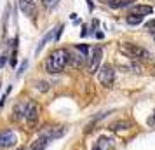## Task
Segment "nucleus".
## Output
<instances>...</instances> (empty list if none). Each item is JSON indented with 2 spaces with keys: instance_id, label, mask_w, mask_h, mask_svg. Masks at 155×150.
<instances>
[{
  "instance_id": "13",
  "label": "nucleus",
  "mask_w": 155,
  "mask_h": 150,
  "mask_svg": "<svg viewBox=\"0 0 155 150\" xmlns=\"http://www.w3.org/2000/svg\"><path fill=\"white\" fill-rule=\"evenodd\" d=\"M52 37H54V35H52V32H49V33H47V35L44 37L42 40H40V44H38V47H37V51H35L37 54H38V52L42 51V47H44V45H45V44H47V42H49V40H51V38H52Z\"/></svg>"
},
{
  "instance_id": "5",
  "label": "nucleus",
  "mask_w": 155,
  "mask_h": 150,
  "mask_svg": "<svg viewBox=\"0 0 155 150\" xmlns=\"http://www.w3.org/2000/svg\"><path fill=\"white\" fill-rule=\"evenodd\" d=\"M103 59V49L101 47H94L92 49V54H91V61H89V73H96L99 70V63Z\"/></svg>"
},
{
  "instance_id": "14",
  "label": "nucleus",
  "mask_w": 155,
  "mask_h": 150,
  "mask_svg": "<svg viewBox=\"0 0 155 150\" xmlns=\"http://www.w3.org/2000/svg\"><path fill=\"white\" fill-rule=\"evenodd\" d=\"M58 4H59V0H42V5L45 9H56Z\"/></svg>"
},
{
  "instance_id": "19",
  "label": "nucleus",
  "mask_w": 155,
  "mask_h": 150,
  "mask_svg": "<svg viewBox=\"0 0 155 150\" xmlns=\"http://www.w3.org/2000/svg\"><path fill=\"white\" fill-rule=\"evenodd\" d=\"M5 61H7V56H5V54H2V56H0V68L5 65Z\"/></svg>"
},
{
  "instance_id": "11",
  "label": "nucleus",
  "mask_w": 155,
  "mask_h": 150,
  "mask_svg": "<svg viewBox=\"0 0 155 150\" xmlns=\"http://www.w3.org/2000/svg\"><path fill=\"white\" fill-rule=\"evenodd\" d=\"M47 143H49V140H47L45 136H40L38 140H35V142H33V145H31V150H44Z\"/></svg>"
},
{
  "instance_id": "23",
  "label": "nucleus",
  "mask_w": 155,
  "mask_h": 150,
  "mask_svg": "<svg viewBox=\"0 0 155 150\" xmlns=\"http://www.w3.org/2000/svg\"><path fill=\"white\" fill-rule=\"evenodd\" d=\"M153 38H155V37H153Z\"/></svg>"
},
{
  "instance_id": "2",
  "label": "nucleus",
  "mask_w": 155,
  "mask_h": 150,
  "mask_svg": "<svg viewBox=\"0 0 155 150\" xmlns=\"http://www.w3.org/2000/svg\"><path fill=\"white\" fill-rule=\"evenodd\" d=\"M120 51H122L126 56L133 58V59H148V58H150V52H148L145 47H141V45L133 44V42H124L120 45Z\"/></svg>"
},
{
  "instance_id": "12",
  "label": "nucleus",
  "mask_w": 155,
  "mask_h": 150,
  "mask_svg": "<svg viewBox=\"0 0 155 150\" xmlns=\"http://www.w3.org/2000/svg\"><path fill=\"white\" fill-rule=\"evenodd\" d=\"M141 21H143V16L129 14V16L126 18V23H127V25H133V26H134V25H140Z\"/></svg>"
},
{
  "instance_id": "4",
  "label": "nucleus",
  "mask_w": 155,
  "mask_h": 150,
  "mask_svg": "<svg viewBox=\"0 0 155 150\" xmlns=\"http://www.w3.org/2000/svg\"><path fill=\"white\" fill-rule=\"evenodd\" d=\"M25 121L28 122L30 128H35L38 122V105L35 101H28L26 103V112H25Z\"/></svg>"
},
{
  "instance_id": "22",
  "label": "nucleus",
  "mask_w": 155,
  "mask_h": 150,
  "mask_svg": "<svg viewBox=\"0 0 155 150\" xmlns=\"http://www.w3.org/2000/svg\"><path fill=\"white\" fill-rule=\"evenodd\" d=\"M16 150H25V148H23V147H19V148H16Z\"/></svg>"
},
{
  "instance_id": "1",
  "label": "nucleus",
  "mask_w": 155,
  "mask_h": 150,
  "mask_svg": "<svg viewBox=\"0 0 155 150\" xmlns=\"http://www.w3.org/2000/svg\"><path fill=\"white\" fill-rule=\"evenodd\" d=\"M68 63H70V51L59 47L49 54L47 61H45V70H47V73H59L64 70V66Z\"/></svg>"
},
{
  "instance_id": "15",
  "label": "nucleus",
  "mask_w": 155,
  "mask_h": 150,
  "mask_svg": "<svg viewBox=\"0 0 155 150\" xmlns=\"http://www.w3.org/2000/svg\"><path fill=\"white\" fill-rule=\"evenodd\" d=\"M124 128H129V124L127 122H115L113 126H110V129H113V131H119V129H124Z\"/></svg>"
},
{
  "instance_id": "9",
  "label": "nucleus",
  "mask_w": 155,
  "mask_h": 150,
  "mask_svg": "<svg viewBox=\"0 0 155 150\" xmlns=\"http://www.w3.org/2000/svg\"><path fill=\"white\" fill-rule=\"evenodd\" d=\"M87 61V56H84L82 52H78V54H71L70 52V63L71 66H75V68H82Z\"/></svg>"
},
{
  "instance_id": "16",
  "label": "nucleus",
  "mask_w": 155,
  "mask_h": 150,
  "mask_svg": "<svg viewBox=\"0 0 155 150\" xmlns=\"http://www.w3.org/2000/svg\"><path fill=\"white\" fill-rule=\"evenodd\" d=\"M75 49H77L78 52H82L84 56H87V54H89V47H87L85 44H78V45H77V47H75Z\"/></svg>"
},
{
  "instance_id": "8",
  "label": "nucleus",
  "mask_w": 155,
  "mask_h": 150,
  "mask_svg": "<svg viewBox=\"0 0 155 150\" xmlns=\"http://www.w3.org/2000/svg\"><path fill=\"white\" fill-rule=\"evenodd\" d=\"M113 147V140L108 136H99L96 145L92 147V150H110Z\"/></svg>"
},
{
  "instance_id": "7",
  "label": "nucleus",
  "mask_w": 155,
  "mask_h": 150,
  "mask_svg": "<svg viewBox=\"0 0 155 150\" xmlns=\"http://www.w3.org/2000/svg\"><path fill=\"white\" fill-rule=\"evenodd\" d=\"M19 9L25 16H35L37 4L33 0H19Z\"/></svg>"
},
{
  "instance_id": "3",
  "label": "nucleus",
  "mask_w": 155,
  "mask_h": 150,
  "mask_svg": "<svg viewBox=\"0 0 155 150\" xmlns=\"http://www.w3.org/2000/svg\"><path fill=\"white\" fill-rule=\"evenodd\" d=\"M98 80L101 82V86L110 87L115 80V70H113L112 65H103L98 70Z\"/></svg>"
},
{
  "instance_id": "20",
  "label": "nucleus",
  "mask_w": 155,
  "mask_h": 150,
  "mask_svg": "<svg viewBox=\"0 0 155 150\" xmlns=\"http://www.w3.org/2000/svg\"><path fill=\"white\" fill-rule=\"evenodd\" d=\"M152 124H155V115H152V117L148 119V126H152Z\"/></svg>"
},
{
  "instance_id": "10",
  "label": "nucleus",
  "mask_w": 155,
  "mask_h": 150,
  "mask_svg": "<svg viewBox=\"0 0 155 150\" xmlns=\"http://www.w3.org/2000/svg\"><path fill=\"white\" fill-rule=\"evenodd\" d=\"M153 12V7L150 5H134L131 9V14H136V16H148Z\"/></svg>"
},
{
  "instance_id": "17",
  "label": "nucleus",
  "mask_w": 155,
  "mask_h": 150,
  "mask_svg": "<svg viewBox=\"0 0 155 150\" xmlns=\"http://www.w3.org/2000/svg\"><path fill=\"white\" fill-rule=\"evenodd\" d=\"M145 28H147L148 32H152V33H155V19H152V21H148L147 25H145Z\"/></svg>"
},
{
  "instance_id": "6",
  "label": "nucleus",
  "mask_w": 155,
  "mask_h": 150,
  "mask_svg": "<svg viewBox=\"0 0 155 150\" xmlns=\"http://www.w3.org/2000/svg\"><path fill=\"white\" fill-rule=\"evenodd\" d=\"M18 142V136L11 131V129H5V131H0V148H7V147H12L14 143Z\"/></svg>"
},
{
  "instance_id": "21",
  "label": "nucleus",
  "mask_w": 155,
  "mask_h": 150,
  "mask_svg": "<svg viewBox=\"0 0 155 150\" xmlns=\"http://www.w3.org/2000/svg\"><path fill=\"white\" fill-rule=\"evenodd\" d=\"M85 35H87V26H84L82 32H80V37H85Z\"/></svg>"
},
{
  "instance_id": "18",
  "label": "nucleus",
  "mask_w": 155,
  "mask_h": 150,
  "mask_svg": "<svg viewBox=\"0 0 155 150\" xmlns=\"http://www.w3.org/2000/svg\"><path fill=\"white\" fill-rule=\"evenodd\" d=\"M37 87H38L40 91H47V89H49V84H47V82H38Z\"/></svg>"
}]
</instances>
